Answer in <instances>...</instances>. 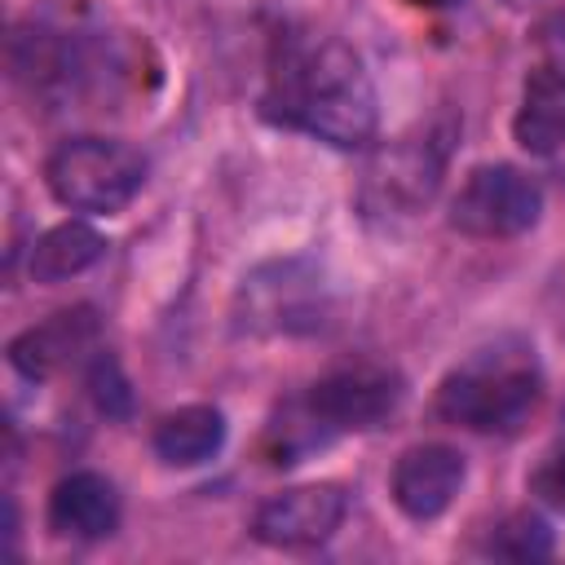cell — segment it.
<instances>
[{"instance_id": "obj_14", "label": "cell", "mask_w": 565, "mask_h": 565, "mask_svg": "<svg viewBox=\"0 0 565 565\" xmlns=\"http://www.w3.org/2000/svg\"><path fill=\"white\" fill-rule=\"evenodd\" d=\"M102 256H106V238H102L88 221H62V225L44 230V234L31 243L26 274H31V282L57 287V282H66V278L93 269Z\"/></svg>"}, {"instance_id": "obj_9", "label": "cell", "mask_w": 565, "mask_h": 565, "mask_svg": "<svg viewBox=\"0 0 565 565\" xmlns=\"http://www.w3.org/2000/svg\"><path fill=\"white\" fill-rule=\"evenodd\" d=\"M463 477H468V463L455 446L424 441V446H411V450L397 455L388 490H393V503L411 521H433L455 503Z\"/></svg>"}, {"instance_id": "obj_11", "label": "cell", "mask_w": 565, "mask_h": 565, "mask_svg": "<svg viewBox=\"0 0 565 565\" xmlns=\"http://www.w3.org/2000/svg\"><path fill=\"white\" fill-rule=\"evenodd\" d=\"M97 335V318L93 309H62L40 327H26L22 335H13L9 344V362L18 375L26 380H49L53 371H62L71 358H79Z\"/></svg>"}, {"instance_id": "obj_8", "label": "cell", "mask_w": 565, "mask_h": 565, "mask_svg": "<svg viewBox=\"0 0 565 565\" xmlns=\"http://www.w3.org/2000/svg\"><path fill=\"white\" fill-rule=\"evenodd\" d=\"M349 512V494L335 481H313V486H291L269 494L256 516H252V534L269 547H287V552H305L327 543Z\"/></svg>"}, {"instance_id": "obj_17", "label": "cell", "mask_w": 565, "mask_h": 565, "mask_svg": "<svg viewBox=\"0 0 565 565\" xmlns=\"http://www.w3.org/2000/svg\"><path fill=\"white\" fill-rule=\"evenodd\" d=\"M534 494H539L547 508L565 512V455L547 459V463L534 472Z\"/></svg>"}, {"instance_id": "obj_19", "label": "cell", "mask_w": 565, "mask_h": 565, "mask_svg": "<svg viewBox=\"0 0 565 565\" xmlns=\"http://www.w3.org/2000/svg\"><path fill=\"white\" fill-rule=\"evenodd\" d=\"M508 4H530V0H508Z\"/></svg>"}, {"instance_id": "obj_18", "label": "cell", "mask_w": 565, "mask_h": 565, "mask_svg": "<svg viewBox=\"0 0 565 565\" xmlns=\"http://www.w3.org/2000/svg\"><path fill=\"white\" fill-rule=\"evenodd\" d=\"M539 35H543V49L552 53V66H561V71H565V13H556Z\"/></svg>"}, {"instance_id": "obj_7", "label": "cell", "mask_w": 565, "mask_h": 565, "mask_svg": "<svg viewBox=\"0 0 565 565\" xmlns=\"http://www.w3.org/2000/svg\"><path fill=\"white\" fill-rule=\"evenodd\" d=\"M539 212L543 190L530 172H521L516 163H481L463 177L459 194L450 199V230L481 243H499L534 230Z\"/></svg>"}, {"instance_id": "obj_1", "label": "cell", "mask_w": 565, "mask_h": 565, "mask_svg": "<svg viewBox=\"0 0 565 565\" xmlns=\"http://www.w3.org/2000/svg\"><path fill=\"white\" fill-rule=\"evenodd\" d=\"M260 110L335 150H362L380 128V97L358 49L305 22H282L269 35Z\"/></svg>"}, {"instance_id": "obj_5", "label": "cell", "mask_w": 565, "mask_h": 565, "mask_svg": "<svg viewBox=\"0 0 565 565\" xmlns=\"http://www.w3.org/2000/svg\"><path fill=\"white\" fill-rule=\"evenodd\" d=\"M331 313V282L309 256L265 260L234 291V327L247 335H318Z\"/></svg>"}, {"instance_id": "obj_10", "label": "cell", "mask_w": 565, "mask_h": 565, "mask_svg": "<svg viewBox=\"0 0 565 565\" xmlns=\"http://www.w3.org/2000/svg\"><path fill=\"white\" fill-rule=\"evenodd\" d=\"M119 525V494L102 472H71L49 494V530L62 539H106Z\"/></svg>"}, {"instance_id": "obj_3", "label": "cell", "mask_w": 565, "mask_h": 565, "mask_svg": "<svg viewBox=\"0 0 565 565\" xmlns=\"http://www.w3.org/2000/svg\"><path fill=\"white\" fill-rule=\"evenodd\" d=\"M543 397V371L525 340H494L468 353L437 384V415L468 433H516Z\"/></svg>"}, {"instance_id": "obj_16", "label": "cell", "mask_w": 565, "mask_h": 565, "mask_svg": "<svg viewBox=\"0 0 565 565\" xmlns=\"http://www.w3.org/2000/svg\"><path fill=\"white\" fill-rule=\"evenodd\" d=\"M88 393H93L97 411L110 415V419H124V415L132 411V388H128L119 362H115L106 349H97V358L88 362Z\"/></svg>"}, {"instance_id": "obj_15", "label": "cell", "mask_w": 565, "mask_h": 565, "mask_svg": "<svg viewBox=\"0 0 565 565\" xmlns=\"http://www.w3.org/2000/svg\"><path fill=\"white\" fill-rule=\"evenodd\" d=\"M490 552L494 556H508V561H543L552 552V530L534 512H512L490 534Z\"/></svg>"}, {"instance_id": "obj_12", "label": "cell", "mask_w": 565, "mask_h": 565, "mask_svg": "<svg viewBox=\"0 0 565 565\" xmlns=\"http://www.w3.org/2000/svg\"><path fill=\"white\" fill-rule=\"evenodd\" d=\"M512 137L525 154H556L565 146V71L543 62L525 75L512 115Z\"/></svg>"}, {"instance_id": "obj_2", "label": "cell", "mask_w": 565, "mask_h": 565, "mask_svg": "<svg viewBox=\"0 0 565 565\" xmlns=\"http://www.w3.org/2000/svg\"><path fill=\"white\" fill-rule=\"evenodd\" d=\"M402 375L375 362L340 366L309 384L305 397L287 402L269 424V455L274 463H300L309 450L327 446L340 433L380 428L402 406Z\"/></svg>"}, {"instance_id": "obj_13", "label": "cell", "mask_w": 565, "mask_h": 565, "mask_svg": "<svg viewBox=\"0 0 565 565\" xmlns=\"http://www.w3.org/2000/svg\"><path fill=\"white\" fill-rule=\"evenodd\" d=\"M150 446L163 463L172 468H194V463H207L212 455H221L225 446V415L207 402H190V406H177L168 415H159L154 433H150Z\"/></svg>"}, {"instance_id": "obj_6", "label": "cell", "mask_w": 565, "mask_h": 565, "mask_svg": "<svg viewBox=\"0 0 565 565\" xmlns=\"http://www.w3.org/2000/svg\"><path fill=\"white\" fill-rule=\"evenodd\" d=\"M53 199L84 216L124 212L146 185V154L119 137H66L44 163Z\"/></svg>"}, {"instance_id": "obj_4", "label": "cell", "mask_w": 565, "mask_h": 565, "mask_svg": "<svg viewBox=\"0 0 565 565\" xmlns=\"http://www.w3.org/2000/svg\"><path fill=\"white\" fill-rule=\"evenodd\" d=\"M455 137H459L455 110H437L433 119L375 146V154L366 159V172H362V190H358L362 212L375 221H397V216L424 212L441 190Z\"/></svg>"}]
</instances>
